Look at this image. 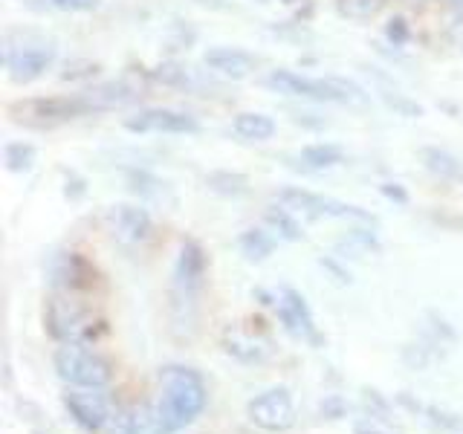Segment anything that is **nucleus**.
<instances>
[{
  "instance_id": "f257e3e1",
  "label": "nucleus",
  "mask_w": 463,
  "mask_h": 434,
  "mask_svg": "<svg viewBox=\"0 0 463 434\" xmlns=\"http://www.w3.org/2000/svg\"><path fill=\"white\" fill-rule=\"evenodd\" d=\"M139 99V90L128 81H105L84 87L79 93H64V96H41V99H26L14 101L9 108L18 119L38 122V125H52V122H67V119H81V116H96L108 113L116 108H125L130 101Z\"/></svg>"
},
{
  "instance_id": "f03ea898",
  "label": "nucleus",
  "mask_w": 463,
  "mask_h": 434,
  "mask_svg": "<svg viewBox=\"0 0 463 434\" xmlns=\"http://www.w3.org/2000/svg\"><path fill=\"white\" fill-rule=\"evenodd\" d=\"M209 388L200 371L185 365H165L159 371V397L151 405L148 434H177L206 411Z\"/></svg>"
},
{
  "instance_id": "7ed1b4c3",
  "label": "nucleus",
  "mask_w": 463,
  "mask_h": 434,
  "mask_svg": "<svg viewBox=\"0 0 463 434\" xmlns=\"http://www.w3.org/2000/svg\"><path fill=\"white\" fill-rule=\"evenodd\" d=\"M206 269H209L206 250H203L197 241H183L177 252V264H174V275H171L174 327H188V333L194 330L203 284H206Z\"/></svg>"
},
{
  "instance_id": "20e7f679",
  "label": "nucleus",
  "mask_w": 463,
  "mask_h": 434,
  "mask_svg": "<svg viewBox=\"0 0 463 434\" xmlns=\"http://www.w3.org/2000/svg\"><path fill=\"white\" fill-rule=\"evenodd\" d=\"M55 41L38 33H9L4 38V67L14 84H33L55 64Z\"/></svg>"
},
{
  "instance_id": "39448f33",
  "label": "nucleus",
  "mask_w": 463,
  "mask_h": 434,
  "mask_svg": "<svg viewBox=\"0 0 463 434\" xmlns=\"http://www.w3.org/2000/svg\"><path fill=\"white\" fill-rule=\"evenodd\" d=\"M264 84L272 93H281L289 99H307V101H336V105H345V101L354 99H365V93L359 90L354 81L345 79H310L301 76L296 70H269Z\"/></svg>"
},
{
  "instance_id": "423d86ee",
  "label": "nucleus",
  "mask_w": 463,
  "mask_h": 434,
  "mask_svg": "<svg viewBox=\"0 0 463 434\" xmlns=\"http://www.w3.org/2000/svg\"><path fill=\"white\" fill-rule=\"evenodd\" d=\"M55 371L76 388H105L113 380V365L87 342H70L55 351Z\"/></svg>"
},
{
  "instance_id": "0eeeda50",
  "label": "nucleus",
  "mask_w": 463,
  "mask_h": 434,
  "mask_svg": "<svg viewBox=\"0 0 463 434\" xmlns=\"http://www.w3.org/2000/svg\"><path fill=\"white\" fill-rule=\"evenodd\" d=\"M275 200L287 206L289 212H298L304 217H313V221H356V223H365V226H376V217L365 209L354 206V203H345L336 197H327V194H316L307 192V188H298V185H287L281 188Z\"/></svg>"
},
{
  "instance_id": "6e6552de",
  "label": "nucleus",
  "mask_w": 463,
  "mask_h": 434,
  "mask_svg": "<svg viewBox=\"0 0 463 434\" xmlns=\"http://www.w3.org/2000/svg\"><path fill=\"white\" fill-rule=\"evenodd\" d=\"M43 325H47L50 336L61 344H70V342L90 344L96 339V330H99L93 313L87 307H81L79 301H72L70 293H58L47 301Z\"/></svg>"
},
{
  "instance_id": "1a4fd4ad",
  "label": "nucleus",
  "mask_w": 463,
  "mask_h": 434,
  "mask_svg": "<svg viewBox=\"0 0 463 434\" xmlns=\"http://www.w3.org/2000/svg\"><path fill=\"white\" fill-rule=\"evenodd\" d=\"M246 417H250V423L264 429V431H287L296 426V402H293V394H289V388L279 385V388H269L264 394H258L255 400H250L246 405Z\"/></svg>"
},
{
  "instance_id": "9d476101",
  "label": "nucleus",
  "mask_w": 463,
  "mask_h": 434,
  "mask_svg": "<svg viewBox=\"0 0 463 434\" xmlns=\"http://www.w3.org/2000/svg\"><path fill=\"white\" fill-rule=\"evenodd\" d=\"M125 127L130 134H171V137L200 134L197 116L177 108H145L134 116H128Z\"/></svg>"
},
{
  "instance_id": "9b49d317",
  "label": "nucleus",
  "mask_w": 463,
  "mask_h": 434,
  "mask_svg": "<svg viewBox=\"0 0 463 434\" xmlns=\"http://www.w3.org/2000/svg\"><path fill=\"white\" fill-rule=\"evenodd\" d=\"M105 223L110 238L125 246V250H137V246H145L154 235V221L148 209L134 206V203H119V206H110L105 214Z\"/></svg>"
},
{
  "instance_id": "f8f14e48",
  "label": "nucleus",
  "mask_w": 463,
  "mask_h": 434,
  "mask_svg": "<svg viewBox=\"0 0 463 434\" xmlns=\"http://www.w3.org/2000/svg\"><path fill=\"white\" fill-rule=\"evenodd\" d=\"M275 313H279L284 330L289 336L296 339H307L313 344H322V336H318V327H316V318L307 298H304L298 289L293 287H281L275 293Z\"/></svg>"
},
{
  "instance_id": "ddd939ff",
  "label": "nucleus",
  "mask_w": 463,
  "mask_h": 434,
  "mask_svg": "<svg viewBox=\"0 0 463 434\" xmlns=\"http://www.w3.org/2000/svg\"><path fill=\"white\" fill-rule=\"evenodd\" d=\"M64 409L72 417L81 431H101L108 426L110 420V409H108V400L99 394V388H72L64 394Z\"/></svg>"
},
{
  "instance_id": "4468645a",
  "label": "nucleus",
  "mask_w": 463,
  "mask_h": 434,
  "mask_svg": "<svg viewBox=\"0 0 463 434\" xmlns=\"http://www.w3.org/2000/svg\"><path fill=\"white\" fill-rule=\"evenodd\" d=\"M50 284L58 293H76V289H87L93 284V267L79 252H58L50 258Z\"/></svg>"
},
{
  "instance_id": "2eb2a0df",
  "label": "nucleus",
  "mask_w": 463,
  "mask_h": 434,
  "mask_svg": "<svg viewBox=\"0 0 463 434\" xmlns=\"http://www.w3.org/2000/svg\"><path fill=\"white\" fill-rule=\"evenodd\" d=\"M203 64H206L209 72H214V76L241 81V79H250L255 72L258 58L246 50H238V47H209L203 52Z\"/></svg>"
},
{
  "instance_id": "dca6fc26",
  "label": "nucleus",
  "mask_w": 463,
  "mask_h": 434,
  "mask_svg": "<svg viewBox=\"0 0 463 434\" xmlns=\"http://www.w3.org/2000/svg\"><path fill=\"white\" fill-rule=\"evenodd\" d=\"M223 351L232 356V359H238L243 362V365H260V362H267L269 359V344L264 339H255L250 336V333H243V330H226L223 333Z\"/></svg>"
},
{
  "instance_id": "f3484780",
  "label": "nucleus",
  "mask_w": 463,
  "mask_h": 434,
  "mask_svg": "<svg viewBox=\"0 0 463 434\" xmlns=\"http://www.w3.org/2000/svg\"><path fill=\"white\" fill-rule=\"evenodd\" d=\"M151 431V405H119L105 426V434H142Z\"/></svg>"
},
{
  "instance_id": "a211bd4d",
  "label": "nucleus",
  "mask_w": 463,
  "mask_h": 434,
  "mask_svg": "<svg viewBox=\"0 0 463 434\" xmlns=\"http://www.w3.org/2000/svg\"><path fill=\"white\" fill-rule=\"evenodd\" d=\"M232 130L241 137V139H250V142H267L275 137V125L272 116L267 113H258V110H243V113H235V119H232Z\"/></svg>"
},
{
  "instance_id": "6ab92c4d",
  "label": "nucleus",
  "mask_w": 463,
  "mask_h": 434,
  "mask_svg": "<svg viewBox=\"0 0 463 434\" xmlns=\"http://www.w3.org/2000/svg\"><path fill=\"white\" fill-rule=\"evenodd\" d=\"M301 171H327L345 163V151L333 142H316L296 154Z\"/></svg>"
},
{
  "instance_id": "aec40b11",
  "label": "nucleus",
  "mask_w": 463,
  "mask_h": 434,
  "mask_svg": "<svg viewBox=\"0 0 463 434\" xmlns=\"http://www.w3.org/2000/svg\"><path fill=\"white\" fill-rule=\"evenodd\" d=\"M426 171H431L434 177H440L443 183H460L463 180V163L443 148H423L420 151Z\"/></svg>"
},
{
  "instance_id": "412c9836",
  "label": "nucleus",
  "mask_w": 463,
  "mask_h": 434,
  "mask_svg": "<svg viewBox=\"0 0 463 434\" xmlns=\"http://www.w3.org/2000/svg\"><path fill=\"white\" fill-rule=\"evenodd\" d=\"M264 221H267V229L279 241H289V243L304 241V229L296 221V212H289L287 206H269L264 212Z\"/></svg>"
},
{
  "instance_id": "4be33fe9",
  "label": "nucleus",
  "mask_w": 463,
  "mask_h": 434,
  "mask_svg": "<svg viewBox=\"0 0 463 434\" xmlns=\"http://www.w3.org/2000/svg\"><path fill=\"white\" fill-rule=\"evenodd\" d=\"M400 402L409 405L411 411L423 414L434 429H443V431H455V434H463V414H455V411H446V409H438V405H423V402H414L411 397L400 394Z\"/></svg>"
},
{
  "instance_id": "5701e85b",
  "label": "nucleus",
  "mask_w": 463,
  "mask_h": 434,
  "mask_svg": "<svg viewBox=\"0 0 463 434\" xmlns=\"http://www.w3.org/2000/svg\"><path fill=\"white\" fill-rule=\"evenodd\" d=\"M238 246L246 260H255V264H260V260H267L272 252H275V235L269 229H246L243 235L238 238Z\"/></svg>"
},
{
  "instance_id": "b1692460",
  "label": "nucleus",
  "mask_w": 463,
  "mask_h": 434,
  "mask_svg": "<svg viewBox=\"0 0 463 434\" xmlns=\"http://www.w3.org/2000/svg\"><path fill=\"white\" fill-rule=\"evenodd\" d=\"M206 185L214 194H223V197H241L250 192V180H246V174H238V171H212L206 177Z\"/></svg>"
},
{
  "instance_id": "393cba45",
  "label": "nucleus",
  "mask_w": 463,
  "mask_h": 434,
  "mask_svg": "<svg viewBox=\"0 0 463 434\" xmlns=\"http://www.w3.org/2000/svg\"><path fill=\"white\" fill-rule=\"evenodd\" d=\"M35 159H38L35 145H29V142H6V148H4V163H6V168H9L12 174H26V171H33Z\"/></svg>"
},
{
  "instance_id": "a878e982",
  "label": "nucleus",
  "mask_w": 463,
  "mask_h": 434,
  "mask_svg": "<svg viewBox=\"0 0 463 434\" xmlns=\"http://www.w3.org/2000/svg\"><path fill=\"white\" fill-rule=\"evenodd\" d=\"M388 0H336V9L347 21H371L383 12Z\"/></svg>"
},
{
  "instance_id": "bb28decb",
  "label": "nucleus",
  "mask_w": 463,
  "mask_h": 434,
  "mask_svg": "<svg viewBox=\"0 0 463 434\" xmlns=\"http://www.w3.org/2000/svg\"><path fill=\"white\" fill-rule=\"evenodd\" d=\"M385 38L394 43V47H405V43H409V38H411L405 18H391L388 26H385Z\"/></svg>"
},
{
  "instance_id": "cd10ccee",
  "label": "nucleus",
  "mask_w": 463,
  "mask_h": 434,
  "mask_svg": "<svg viewBox=\"0 0 463 434\" xmlns=\"http://www.w3.org/2000/svg\"><path fill=\"white\" fill-rule=\"evenodd\" d=\"M101 0H50V6L58 12H93Z\"/></svg>"
},
{
  "instance_id": "c85d7f7f",
  "label": "nucleus",
  "mask_w": 463,
  "mask_h": 434,
  "mask_svg": "<svg viewBox=\"0 0 463 434\" xmlns=\"http://www.w3.org/2000/svg\"><path fill=\"white\" fill-rule=\"evenodd\" d=\"M318 414L325 420H342L347 414V402L342 397H327L322 405H318Z\"/></svg>"
},
{
  "instance_id": "c756f323",
  "label": "nucleus",
  "mask_w": 463,
  "mask_h": 434,
  "mask_svg": "<svg viewBox=\"0 0 463 434\" xmlns=\"http://www.w3.org/2000/svg\"><path fill=\"white\" fill-rule=\"evenodd\" d=\"M380 192L388 197V200H394V203H400V206H405V203H409V192H405V188L400 185V183H383V188Z\"/></svg>"
},
{
  "instance_id": "7c9ffc66",
  "label": "nucleus",
  "mask_w": 463,
  "mask_h": 434,
  "mask_svg": "<svg viewBox=\"0 0 463 434\" xmlns=\"http://www.w3.org/2000/svg\"><path fill=\"white\" fill-rule=\"evenodd\" d=\"M318 264H322L330 275H333V278H336L339 284H351V272H347V269H342L339 264H336V260H333V258H322V260H318Z\"/></svg>"
},
{
  "instance_id": "2f4dec72",
  "label": "nucleus",
  "mask_w": 463,
  "mask_h": 434,
  "mask_svg": "<svg viewBox=\"0 0 463 434\" xmlns=\"http://www.w3.org/2000/svg\"><path fill=\"white\" fill-rule=\"evenodd\" d=\"M84 192H87L84 180H81V177H76V174H70V177H67V188H64V194H67L70 200H79Z\"/></svg>"
},
{
  "instance_id": "473e14b6",
  "label": "nucleus",
  "mask_w": 463,
  "mask_h": 434,
  "mask_svg": "<svg viewBox=\"0 0 463 434\" xmlns=\"http://www.w3.org/2000/svg\"><path fill=\"white\" fill-rule=\"evenodd\" d=\"M356 434H383L380 429L373 426V420H368V423H362V426H356Z\"/></svg>"
},
{
  "instance_id": "72a5a7b5",
  "label": "nucleus",
  "mask_w": 463,
  "mask_h": 434,
  "mask_svg": "<svg viewBox=\"0 0 463 434\" xmlns=\"http://www.w3.org/2000/svg\"><path fill=\"white\" fill-rule=\"evenodd\" d=\"M24 6H29V9H41L43 4H47V0H21Z\"/></svg>"
},
{
  "instance_id": "f704fd0d",
  "label": "nucleus",
  "mask_w": 463,
  "mask_h": 434,
  "mask_svg": "<svg viewBox=\"0 0 463 434\" xmlns=\"http://www.w3.org/2000/svg\"><path fill=\"white\" fill-rule=\"evenodd\" d=\"M449 4H452L455 14H460V18H463V0H449Z\"/></svg>"
},
{
  "instance_id": "c9c22d12",
  "label": "nucleus",
  "mask_w": 463,
  "mask_h": 434,
  "mask_svg": "<svg viewBox=\"0 0 463 434\" xmlns=\"http://www.w3.org/2000/svg\"><path fill=\"white\" fill-rule=\"evenodd\" d=\"M260 4H264V0H260Z\"/></svg>"
},
{
  "instance_id": "e433bc0d",
  "label": "nucleus",
  "mask_w": 463,
  "mask_h": 434,
  "mask_svg": "<svg viewBox=\"0 0 463 434\" xmlns=\"http://www.w3.org/2000/svg\"><path fill=\"white\" fill-rule=\"evenodd\" d=\"M287 4H289V0H287Z\"/></svg>"
}]
</instances>
